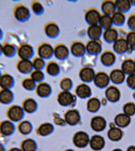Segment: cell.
I'll use <instances>...</instances> for the list:
<instances>
[{
    "mask_svg": "<svg viewBox=\"0 0 135 151\" xmlns=\"http://www.w3.org/2000/svg\"><path fill=\"white\" fill-rule=\"evenodd\" d=\"M12 14L15 19L21 22H26L30 17V12L28 7L21 3L14 6Z\"/></svg>",
    "mask_w": 135,
    "mask_h": 151,
    "instance_id": "1",
    "label": "cell"
},
{
    "mask_svg": "<svg viewBox=\"0 0 135 151\" xmlns=\"http://www.w3.org/2000/svg\"><path fill=\"white\" fill-rule=\"evenodd\" d=\"M34 54L33 47L29 44L21 43L17 46V55L22 60H30Z\"/></svg>",
    "mask_w": 135,
    "mask_h": 151,
    "instance_id": "2",
    "label": "cell"
},
{
    "mask_svg": "<svg viewBox=\"0 0 135 151\" xmlns=\"http://www.w3.org/2000/svg\"><path fill=\"white\" fill-rule=\"evenodd\" d=\"M15 67L20 73L23 74L31 73L33 68L32 61L30 60L22 59L17 61Z\"/></svg>",
    "mask_w": 135,
    "mask_h": 151,
    "instance_id": "3",
    "label": "cell"
},
{
    "mask_svg": "<svg viewBox=\"0 0 135 151\" xmlns=\"http://www.w3.org/2000/svg\"><path fill=\"white\" fill-rule=\"evenodd\" d=\"M15 84V80L12 76L8 73L2 74L0 77V87L2 89H10Z\"/></svg>",
    "mask_w": 135,
    "mask_h": 151,
    "instance_id": "4",
    "label": "cell"
},
{
    "mask_svg": "<svg viewBox=\"0 0 135 151\" xmlns=\"http://www.w3.org/2000/svg\"><path fill=\"white\" fill-rule=\"evenodd\" d=\"M2 54L6 57L12 58L17 55V46L14 43L4 42L2 43Z\"/></svg>",
    "mask_w": 135,
    "mask_h": 151,
    "instance_id": "5",
    "label": "cell"
},
{
    "mask_svg": "<svg viewBox=\"0 0 135 151\" xmlns=\"http://www.w3.org/2000/svg\"><path fill=\"white\" fill-rule=\"evenodd\" d=\"M129 47V45L128 44L126 38H118L113 42L114 50L118 54H123L127 52Z\"/></svg>",
    "mask_w": 135,
    "mask_h": 151,
    "instance_id": "6",
    "label": "cell"
},
{
    "mask_svg": "<svg viewBox=\"0 0 135 151\" xmlns=\"http://www.w3.org/2000/svg\"><path fill=\"white\" fill-rule=\"evenodd\" d=\"M121 70L125 74H131L135 73V62L132 59H127L122 63Z\"/></svg>",
    "mask_w": 135,
    "mask_h": 151,
    "instance_id": "7",
    "label": "cell"
},
{
    "mask_svg": "<svg viewBox=\"0 0 135 151\" xmlns=\"http://www.w3.org/2000/svg\"><path fill=\"white\" fill-rule=\"evenodd\" d=\"M94 83L99 87H106L110 82V78L105 73H98L94 77Z\"/></svg>",
    "mask_w": 135,
    "mask_h": 151,
    "instance_id": "8",
    "label": "cell"
},
{
    "mask_svg": "<svg viewBox=\"0 0 135 151\" xmlns=\"http://www.w3.org/2000/svg\"><path fill=\"white\" fill-rule=\"evenodd\" d=\"M116 55L112 51H108L104 52L101 55V60L105 65L109 66L113 64L115 61Z\"/></svg>",
    "mask_w": 135,
    "mask_h": 151,
    "instance_id": "9",
    "label": "cell"
},
{
    "mask_svg": "<svg viewBox=\"0 0 135 151\" xmlns=\"http://www.w3.org/2000/svg\"><path fill=\"white\" fill-rule=\"evenodd\" d=\"M100 17L99 12L95 9H91L86 13L85 19L86 21L92 25L97 24L99 22Z\"/></svg>",
    "mask_w": 135,
    "mask_h": 151,
    "instance_id": "10",
    "label": "cell"
},
{
    "mask_svg": "<svg viewBox=\"0 0 135 151\" xmlns=\"http://www.w3.org/2000/svg\"><path fill=\"white\" fill-rule=\"evenodd\" d=\"M125 74L121 69H115L111 71L110 78L115 83H120L124 81Z\"/></svg>",
    "mask_w": 135,
    "mask_h": 151,
    "instance_id": "11",
    "label": "cell"
},
{
    "mask_svg": "<svg viewBox=\"0 0 135 151\" xmlns=\"http://www.w3.org/2000/svg\"><path fill=\"white\" fill-rule=\"evenodd\" d=\"M104 40L107 42H114L118 38V32L115 28H110L105 29L103 34Z\"/></svg>",
    "mask_w": 135,
    "mask_h": 151,
    "instance_id": "12",
    "label": "cell"
},
{
    "mask_svg": "<svg viewBox=\"0 0 135 151\" xmlns=\"http://www.w3.org/2000/svg\"><path fill=\"white\" fill-rule=\"evenodd\" d=\"M88 142V137L86 133L83 132H79L77 133L74 137V143L78 147H85L87 145Z\"/></svg>",
    "mask_w": 135,
    "mask_h": 151,
    "instance_id": "13",
    "label": "cell"
},
{
    "mask_svg": "<svg viewBox=\"0 0 135 151\" xmlns=\"http://www.w3.org/2000/svg\"><path fill=\"white\" fill-rule=\"evenodd\" d=\"M53 48L48 44H44L40 46L38 50V54L40 58H47L53 54Z\"/></svg>",
    "mask_w": 135,
    "mask_h": 151,
    "instance_id": "14",
    "label": "cell"
},
{
    "mask_svg": "<svg viewBox=\"0 0 135 151\" xmlns=\"http://www.w3.org/2000/svg\"><path fill=\"white\" fill-rule=\"evenodd\" d=\"M102 32V28L99 25H92L89 27L88 34L89 36L94 40L99 39Z\"/></svg>",
    "mask_w": 135,
    "mask_h": 151,
    "instance_id": "15",
    "label": "cell"
},
{
    "mask_svg": "<svg viewBox=\"0 0 135 151\" xmlns=\"http://www.w3.org/2000/svg\"><path fill=\"white\" fill-rule=\"evenodd\" d=\"M102 9L105 15H112L116 11L115 4L114 1H104L102 5Z\"/></svg>",
    "mask_w": 135,
    "mask_h": 151,
    "instance_id": "16",
    "label": "cell"
},
{
    "mask_svg": "<svg viewBox=\"0 0 135 151\" xmlns=\"http://www.w3.org/2000/svg\"><path fill=\"white\" fill-rule=\"evenodd\" d=\"M23 111L21 107L14 106L10 109L8 113L9 118L13 121H17L22 118Z\"/></svg>",
    "mask_w": 135,
    "mask_h": 151,
    "instance_id": "17",
    "label": "cell"
},
{
    "mask_svg": "<svg viewBox=\"0 0 135 151\" xmlns=\"http://www.w3.org/2000/svg\"><path fill=\"white\" fill-rule=\"evenodd\" d=\"M86 49L89 54H98L101 51V45L97 40H93L88 43Z\"/></svg>",
    "mask_w": 135,
    "mask_h": 151,
    "instance_id": "18",
    "label": "cell"
},
{
    "mask_svg": "<svg viewBox=\"0 0 135 151\" xmlns=\"http://www.w3.org/2000/svg\"><path fill=\"white\" fill-rule=\"evenodd\" d=\"M80 76L83 81L88 82L91 81L94 78V71L89 67H86L81 71Z\"/></svg>",
    "mask_w": 135,
    "mask_h": 151,
    "instance_id": "19",
    "label": "cell"
},
{
    "mask_svg": "<svg viewBox=\"0 0 135 151\" xmlns=\"http://www.w3.org/2000/svg\"><path fill=\"white\" fill-rule=\"evenodd\" d=\"M106 95L110 101H117L120 97V92L118 88L115 86H111L107 89Z\"/></svg>",
    "mask_w": 135,
    "mask_h": 151,
    "instance_id": "20",
    "label": "cell"
},
{
    "mask_svg": "<svg viewBox=\"0 0 135 151\" xmlns=\"http://www.w3.org/2000/svg\"><path fill=\"white\" fill-rule=\"evenodd\" d=\"M115 2L117 10L123 13L128 10L132 5L131 1L128 0H118Z\"/></svg>",
    "mask_w": 135,
    "mask_h": 151,
    "instance_id": "21",
    "label": "cell"
},
{
    "mask_svg": "<svg viewBox=\"0 0 135 151\" xmlns=\"http://www.w3.org/2000/svg\"><path fill=\"white\" fill-rule=\"evenodd\" d=\"M112 22L117 25H121L125 22L126 17L124 13L118 11H116L111 16Z\"/></svg>",
    "mask_w": 135,
    "mask_h": 151,
    "instance_id": "22",
    "label": "cell"
},
{
    "mask_svg": "<svg viewBox=\"0 0 135 151\" xmlns=\"http://www.w3.org/2000/svg\"><path fill=\"white\" fill-rule=\"evenodd\" d=\"M54 52L56 57L57 58L64 59L68 55V50L64 45H60L56 47Z\"/></svg>",
    "mask_w": 135,
    "mask_h": 151,
    "instance_id": "23",
    "label": "cell"
},
{
    "mask_svg": "<svg viewBox=\"0 0 135 151\" xmlns=\"http://www.w3.org/2000/svg\"><path fill=\"white\" fill-rule=\"evenodd\" d=\"M12 92L10 89H2L0 91V101L2 103L7 104L12 99Z\"/></svg>",
    "mask_w": 135,
    "mask_h": 151,
    "instance_id": "24",
    "label": "cell"
},
{
    "mask_svg": "<svg viewBox=\"0 0 135 151\" xmlns=\"http://www.w3.org/2000/svg\"><path fill=\"white\" fill-rule=\"evenodd\" d=\"M86 48L83 44L79 42L73 44L71 47V52L75 56H80L85 52Z\"/></svg>",
    "mask_w": 135,
    "mask_h": 151,
    "instance_id": "25",
    "label": "cell"
},
{
    "mask_svg": "<svg viewBox=\"0 0 135 151\" xmlns=\"http://www.w3.org/2000/svg\"><path fill=\"white\" fill-rule=\"evenodd\" d=\"M99 23V25L102 28H104L105 29L111 28L113 24L111 15H106L105 14L103 16H101Z\"/></svg>",
    "mask_w": 135,
    "mask_h": 151,
    "instance_id": "26",
    "label": "cell"
},
{
    "mask_svg": "<svg viewBox=\"0 0 135 151\" xmlns=\"http://www.w3.org/2000/svg\"><path fill=\"white\" fill-rule=\"evenodd\" d=\"M104 139L99 136H95L92 137L91 142V146L94 150H100L104 146Z\"/></svg>",
    "mask_w": 135,
    "mask_h": 151,
    "instance_id": "27",
    "label": "cell"
},
{
    "mask_svg": "<svg viewBox=\"0 0 135 151\" xmlns=\"http://www.w3.org/2000/svg\"><path fill=\"white\" fill-rule=\"evenodd\" d=\"M14 129V126L13 124L8 121L2 123L0 128L1 133L5 135H9L11 134Z\"/></svg>",
    "mask_w": 135,
    "mask_h": 151,
    "instance_id": "28",
    "label": "cell"
},
{
    "mask_svg": "<svg viewBox=\"0 0 135 151\" xmlns=\"http://www.w3.org/2000/svg\"><path fill=\"white\" fill-rule=\"evenodd\" d=\"M105 126V120L100 117L94 118L92 120V128L96 131H101L104 129Z\"/></svg>",
    "mask_w": 135,
    "mask_h": 151,
    "instance_id": "29",
    "label": "cell"
},
{
    "mask_svg": "<svg viewBox=\"0 0 135 151\" xmlns=\"http://www.w3.org/2000/svg\"><path fill=\"white\" fill-rule=\"evenodd\" d=\"M66 120L68 123L71 125L76 124L79 121V116L78 112L76 111H71L66 114Z\"/></svg>",
    "mask_w": 135,
    "mask_h": 151,
    "instance_id": "30",
    "label": "cell"
},
{
    "mask_svg": "<svg viewBox=\"0 0 135 151\" xmlns=\"http://www.w3.org/2000/svg\"><path fill=\"white\" fill-rule=\"evenodd\" d=\"M77 94L81 98H86L91 94L90 87L86 85L82 84L78 86L76 90Z\"/></svg>",
    "mask_w": 135,
    "mask_h": 151,
    "instance_id": "31",
    "label": "cell"
},
{
    "mask_svg": "<svg viewBox=\"0 0 135 151\" xmlns=\"http://www.w3.org/2000/svg\"><path fill=\"white\" fill-rule=\"evenodd\" d=\"M73 100V97L68 92H64L59 95V101L61 104L66 106L70 104Z\"/></svg>",
    "mask_w": 135,
    "mask_h": 151,
    "instance_id": "32",
    "label": "cell"
},
{
    "mask_svg": "<svg viewBox=\"0 0 135 151\" xmlns=\"http://www.w3.org/2000/svg\"><path fill=\"white\" fill-rule=\"evenodd\" d=\"M38 94L40 96L45 97L49 95L51 92V88L47 84H40L38 86L37 88Z\"/></svg>",
    "mask_w": 135,
    "mask_h": 151,
    "instance_id": "33",
    "label": "cell"
},
{
    "mask_svg": "<svg viewBox=\"0 0 135 151\" xmlns=\"http://www.w3.org/2000/svg\"><path fill=\"white\" fill-rule=\"evenodd\" d=\"M45 31L48 36L53 37L56 36L59 33V27L54 24H50L46 26Z\"/></svg>",
    "mask_w": 135,
    "mask_h": 151,
    "instance_id": "34",
    "label": "cell"
},
{
    "mask_svg": "<svg viewBox=\"0 0 135 151\" xmlns=\"http://www.w3.org/2000/svg\"><path fill=\"white\" fill-rule=\"evenodd\" d=\"M130 119L128 116L125 114H120L116 117V124L121 127L126 126L130 122Z\"/></svg>",
    "mask_w": 135,
    "mask_h": 151,
    "instance_id": "35",
    "label": "cell"
},
{
    "mask_svg": "<svg viewBox=\"0 0 135 151\" xmlns=\"http://www.w3.org/2000/svg\"><path fill=\"white\" fill-rule=\"evenodd\" d=\"M36 147V146L35 142L30 139L25 140L22 145V148L23 151H34Z\"/></svg>",
    "mask_w": 135,
    "mask_h": 151,
    "instance_id": "36",
    "label": "cell"
},
{
    "mask_svg": "<svg viewBox=\"0 0 135 151\" xmlns=\"http://www.w3.org/2000/svg\"><path fill=\"white\" fill-rule=\"evenodd\" d=\"M127 42L129 45V47H131L133 49H135V31H131L127 34L126 38Z\"/></svg>",
    "mask_w": 135,
    "mask_h": 151,
    "instance_id": "37",
    "label": "cell"
},
{
    "mask_svg": "<svg viewBox=\"0 0 135 151\" xmlns=\"http://www.w3.org/2000/svg\"><path fill=\"white\" fill-rule=\"evenodd\" d=\"M22 87L28 90H32L35 87V82L31 78H26L22 82Z\"/></svg>",
    "mask_w": 135,
    "mask_h": 151,
    "instance_id": "38",
    "label": "cell"
},
{
    "mask_svg": "<svg viewBox=\"0 0 135 151\" xmlns=\"http://www.w3.org/2000/svg\"><path fill=\"white\" fill-rule=\"evenodd\" d=\"M109 136L112 140H119L122 136L121 131L119 129H112L109 132Z\"/></svg>",
    "mask_w": 135,
    "mask_h": 151,
    "instance_id": "39",
    "label": "cell"
},
{
    "mask_svg": "<svg viewBox=\"0 0 135 151\" xmlns=\"http://www.w3.org/2000/svg\"><path fill=\"white\" fill-rule=\"evenodd\" d=\"M47 70L49 74L52 75H55L59 73V66L55 63H50L47 65Z\"/></svg>",
    "mask_w": 135,
    "mask_h": 151,
    "instance_id": "40",
    "label": "cell"
},
{
    "mask_svg": "<svg viewBox=\"0 0 135 151\" xmlns=\"http://www.w3.org/2000/svg\"><path fill=\"white\" fill-rule=\"evenodd\" d=\"M36 103L34 100H28L25 102L24 105V108L25 110L27 112H33L36 108Z\"/></svg>",
    "mask_w": 135,
    "mask_h": 151,
    "instance_id": "41",
    "label": "cell"
},
{
    "mask_svg": "<svg viewBox=\"0 0 135 151\" xmlns=\"http://www.w3.org/2000/svg\"><path fill=\"white\" fill-rule=\"evenodd\" d=\"M32 61L33 68L35 70H40L44 65V61L41 58H35Z\"/></svg>",
    "mask_w": 135,
    "mask_h": 151,
    "instance_id": "42",
    "label": "cell"
},
{
    "mask_svg": "<svg viewBox=\"0 0 135 151\" xmlns=\"http://www.w3.org/2000/svg\"><path fill=\"white\" fill-rule=\"evenodd\" d=\"M99 101L97 99H91L88 103V109L91 111L94 112L97 111L99 107Z\"/></svg>",
    "mask_w": 135,
    "mask_h": 151,
    "instance_id": "43",
    "label": "cell"
},
{
    "mask_svg": "<svg viewBox=\"0 0 135 151\" xmlns=\"http://www.w3.org/2000/svg\"><path fill=\"white\" fill-rule=\"evenodd\" d=\"M19 129L21 133L24 134H28L31 130V126L29 122H23L20 124Z\"/></svg>",
    "mask_w": 135,
    "mask_h": 151,
    "instance_id": "44",
    "label": "cell"
},
{
    "mask_svg": "<svg viewBox=\"0 0 135 151\" xmlns=\"http://www.w3.org/2000/svg\"><path fill=\"white\" fill-rule=\"evenodd\" d=\"M53 129L52 125L49 124H45L42 125L39 129L40 133L42 135H45L49 134Z\"/></svg>",
    "mask_w": 135,
    "mask_h": 151,
    "instance_id": "45",
    "label": "cell"
},
{
    "mask_svg": "<svg viewBox=\"0 0 135 151\" xmlns=\"http://www.w3.org/2000/svg\"><path fill=\"white\" fill-rule=\"evenodd\" d=\"M31 78L35 82H38L42 80L44 77L43 73L40 70H35L31 73Z\"/></svg>",
    "mask_w": 135,
    "mask_h": 151,
    "instance_id": "46",
    "label": "cell"
},
{
    "mask_svg": "<svg viewBox=\"0 0 135 151\" xmlns=\"http://www.w3.org/2000/svg\"><path fill=\"white\" fill-rule=\"evenodd\" d=\"M31 8L33 12L36 14H40L43 10L42 6L37 2H34L32 3Z\"/></svg>",
    "mask_w": 135,
    "mask_h": 151,
    "instance_id": "47",
    "label": "cell"
},
{
    "mask_svg": "<svg viewBox=\"0 0 135 151\" xmlns=\"http://www.w3.org/2000/svg\"><path fill=\"white\" fill-rule=\"evenodd\" d=\"M126 81L129 87L135 89V73L129 75L127 78Z\"/></svg>",
    "mask_w": 135,
    "mask_h": 151,
    "instance_id": "48",
    "label": "cell"
},
{
    "mask_svg": "<svg viewBox=\"0 0 135 151\" xmlns=\"http://www.w3.org/2000/svg\"><path fill=\"white\" fill-rule=\"evenodd\" d=\"M127 24L131 30L135 31V14H132L129 17L127 20Z\"/></svg>",
    "mask_w": 135,
    "mask_h": 151,
    "instance_id": "49",
    "label": "cell"
},
{
    "mask_svg": "<svg viewBox=\"0 0 135 151\" xmlns=\"http://www.w3.org/2000/svg\"><path fill=\"white\" fill-rule=\"evenodd\" d=\"M126 114L132 115L135 113V106L133 104H129L124 107Z\"/></svg>",
    "mask_w": 135,
    "mask_h": 151,
    "instance_id": "50",
    "label": "cell"
},
{
    "mask_svg": "<svg viewBox=\"0 0 135 151\" xmlns=\"http://www.w3.org/2000/svg\"><path fill=\"white\" fill-rule=\"evenodd\" d=\"M72 81L69 79L66 78L63 80L61 83V87L62 89L67 90L70 89L72 86Z\"/></svg>",
    "mask_w": 135,
    "mask_h": 151,
    "instance_id": "51",
    "label": "cell"
},
{
    "mask_svg": "<svg viewBox=\"0 0 135 151\" xmlns=\"http://www.w3.org/2000/svg\"><path fill=\"white\" fill-rule=\"evenodd\" d=\"M3 31H2V29H1V28L0 27V41L2 40V39L3 38Z\"/></svg>",
    "mask_w": 135,
    "mask_h": 151,
    "instance_id": "52",
    "label": "cell"
},
{
    "mask_svg": "<svg viewBox=\"0 0 135 151\" xmlns=\"http://www.w3.org/2000/svg\"><path fill=\"white\" fill-rule=\"evenodd\" d=\"M2 54V44L0 42V56Z\"/></svg>",
    "mask_w": 135,
    "mask_h": 151,
    "instance_id": "53",
    "label": "cell"
},
{
    "mask_svg": "<svg viewBox=\"0 0 135 151\" xmlns=\"http://www.w3.org/2000/svg\"><path fill=\"white\" fill-rule=\"evenodd\" d=\"M128 151H135V147H130Z\"/></svg>",
    "mask_w": 135,
    "mask_h": 151,
    "instance_id": "54",
    "label": "cell"
},
{
    "mask_svg": "<svg viewBox=\"0 0 135 151\" xmlns=\"http://www.w3.org/2000/svg\"><path fill=\"white\" fill-rule=\"evenodd\" d=\"M0 151H4V148L2 145H0Z\"/></svg>",
    "mask_w": 135,
    "mask_h": 151,
    "instance_id": "55",
    "label": "cell"
},
{
    "mask_svg": "<svg viewBox=\"0 0 135 151\" xmlns=\"http://www.w3.org/2000/svg\"><path fill=\"white\" fill-rule=\"evenodd\" d=\"M10 151H21L20 149L18 148H14L11 150Z\"/></svg>",
    "mask_w": 135,
    "mask_h": 151,
    "instance_id": "56",
    "label": "cell"
},
{
    "mask_svg": "<svg viewBox=\"0 0 135 151\" xmlns=\"http://www.w3.org/2000/svg\"><path fill=\"white\" fill-rule=\"evenodd\" d=\"M2 73H1V69H0V77H1V75H2Z\"/></svg>",
    "mask_w": 135,
    "mask_h": 151,
    "instance_id": "57",
    "label": "cell"
},
{
    "mask_svg": "<svg viewBox=\"0 0 135 151\" xmlns=\"http://www.w3.org/2000/svg\"><path fill=\"white\" fill-rule=\"evenodd\" d=\"M120 151V150H115V151Z\"/></svg>",
    "mask_w": 135,
    "mask_h": 151,
    "instance_id": "58",
    "label": "cell"
},
{
    "mask_svg": "<svg viewBox=\"0 0 135 151\" xmlns=\"http://www.w3.org/2000/svg\"><path fill=\"white\" fill-rule=\"evenodd\" d=\"M67 151H73L71 150H68Z\"/></svg>",
    "mask_w": 135,
    "mask_h": 151,
    "instance_id": "59",
    "label": "cell"
},
{
    "mask_svg": "<svg viewBox=\"0 0 135 151\" xmlns=\"http://www.w3.org/2000/svg\"><path fill=\"white\" fill-rule=\"evenodd\" d=\"M134 61H135V60H134Z\"/></svg>",
    "mask_w": 135,
    "mask_h": 151,
    "instance_id": "60",
    "label": "cell"
}]
</instances>
